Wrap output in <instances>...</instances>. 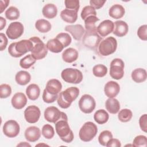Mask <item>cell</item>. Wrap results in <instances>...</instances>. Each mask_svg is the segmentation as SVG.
Returning <instances> with one entry per match:
<instances>
[{"mask_svg": "<svg viewBox=\"0 0 147 147\" xmlns=\"http://www.w3.org/2000/svg\"><path fill=\"white\" fill-rule=\"evenodd\" d=\"M56 133L61 140L66 143L71 142L74 138L73 131L68 123V118L65 113H61L60 119L55 123Z\"/></svg>", "mask_w": 147, "mask_h": 147, "instance_id": "cell-1", "label": "cell"}, {"mask_svg": "<svg viewBox=\"0 0 147 147\" xmlns=\"http://www.w3.org/2000/svg\"><path fill=\"white\" fill-rule=\"evenodd\" d=\"M79 95V89L76 87H71L60 92L57 99V104L62 109L68 108L72 102Z\"/></svg>", "mask_w": 147, "mask_h": 147, "instance_id": "cell-2", "label": "cell"}, {"mask_svg": "<svg viewBox=\"0 0 147 147\" xmlns=\"http://www.w3.org/2000/svg\"><path fill=\"white\" fill-rule=\"evenodd\" d=\"M32 42L31 54L36 60L44 59L48 53V49L46 45L38 37H32L29 38Z\"/></svg>", "mask_w": 147, "mask_h": 147, "instance_id": "cell-3", "label": "cell"}, {"mask_svg": "<svg viewBox=\"0 0 147 147\" xmlns=\"http://www.w3.org/2000/svg\"><path fill=\"white\" fill-rule=\"evenodd\" d=\"M98 128L96 125L92 122H86L80 128L79 132L80 139L84 142L91 141L96 135Z\"/></svg>", "mask_w": 147, "mask_h": 147, "instance_id": "cell-4", "label": "cell"}, {"mask_svg": "<svg viewBox=\"0 0 147 147\" xmlns=\"http://www.w3.org/2000/svg\"><path fill=\"white\" fill-rule=\"evenodd\" d=\"M117 48V40L114 37L110 36L100 41L98 45V51L100 55L106 56L114 53Z\"/></svg>", "mask_w": 147, "mask_h": 147, "instance_id": "cell-5", "label": "cell"}, {"mask_svg": "<svg viewBox=\"0 0 147 147\" xmlns=\"http://www.w3.org/2000/svg\"><path fill=\"white\" fill-rule=\"evenodd\" d=\"M63 80L68 83L79 84L83 78L82 72L76 68H67L63 69L61 73Z\"/></svg>", "mask_w": 147, "mask_h": 147, "instance_id": "cell-6", "label": "cell"}, {"mask_svg": "<svg viewBox=\"0 0 147 147\" xmlns=\"http://www.w3.org/2000/svg\"><path fill=\"white\" fill-rule=\"evenodd\" d=\"M124 62L121 59H113L110 63V75L115 80H119L124 75Z\"/></svg>", "mask_w": 147, "mask_h": 147, "instance_id": "cell-7", "label": "cell"}, {"mask_svg": "<svg viewBox=\"0 0 147 147\" xmlns=\"http://www.w3.org/2000/svg\"><path fill=\"white\" fill-rule=\"evenodd\" d=\"M96 103L94 98L89 94L82 96L79 100L80 110L85 114L91 113L95 108Z\"/></svg>", "mask_w": 147, "mask_h": 147, "instance_id": "cell-8", "label": "cell"}, {"mask_svg": "<svg viewBox=\"0 0 147 147\" xmlns=\"http://www.w3.org/2000/svg\"><path fill=\"white\" fill-rule=\"evenodd\" d=\"M24 33V26L20 22H11L7 29L6 33L7 36L11 40H15L22 36Z\"/></svg>", "mask_w": 147, "mask_h": 147, "instance_id": "cell-9", "label": "cell"}, {"mask_svg": "<svg viewBox=\"0 0 147 147\" xmlns=\"http://www.w3.org/2000/svg\"><path fill=\"white\" fill-rule=\"evenodd\" d=\"M20 131V125L14 120H9L3 126V132L4 134L9 138L16 137L19 134Z\"/></svg>", "mask_w": 147, "mask_h": 147, "instance_id": "cell-10", "label": "cell"}, {"mask_svg": "<svg viewBox=\"0 0 147 147\" xmlns=\"http://www.w3.org/2000/svg\"><path fill=\"white\" fill-rule=\"evenodd\" d=\"M40 115L41 111L40 109L35 105L28 106L24 111L25 119L29 123H36L38 121Z\"/></svg>", "mask_w": 147, "mask_h": 147, "instance_id": "cell-11", "label": "cell"}, {"mask_svg": "<svg viewBox=\"0 0 147 147\" xmlns=\"http://www.w3.org/2000/svg\"><path fill=\"white\" fill-rule=\"evenodd\" d=\"M102 38L98 34L97 31L86 32L83 37V44L87 47L92 49L97 48Z\"/></svg>", "mask_w": 147, "mask_h": 147, "instance_id": "cell-12", "label": "cell"}, {"mask_svg": "<svg viewBox=\"0 0 147 147\" xmlns=\"http://www.w3.org/2000/svg\"><path fill=\"white\" fill-rule=\"evenodd\" d=\"M61 113L56 107H48L44 111V118L48 122L55 123L60 119Z\"/></svg>", "mask_w": 147, "mask_h": 147, "instance_id": "cell-13", "label": "cell"}, {"mask_svg": "<svg viewBox=\"0 0 147 147\" xmlns=\"http://www.w3.org/2000/svg\"><path fill=\"white\" fill-rule=\"evenodd\" d=\"M114 28V22L109 20H106L101 22L96 27V30L101 37H106L113 32Z\"/></svg>", "mask_w": 147, "mask_h": 147, "instance_id": "cell-14", "label": "cell"}, {"mask_svg": "<svg viewBox=\"0 0 147 147\" xmlns=\"http://www.w3.org/2000/svg\"><path fill=\"white\" fill-rule=\"evenodd\" d=\"M65 30L71 33L74 38L78 41L82 39L83 34L85 33L84 28L80 24L67 25L65 28Z\"/></svg>", "mask_w": 147, "mask_h": 147, "instance_id": "cell-15", "label": "cell"}, {"mask_svg": "<svg viewBox=\"0 0 147 147\" xmlns=\"http://www.w3.org/2000/svg\"><path fill=\"white\" fill-rule=\"evenodd\" d=\"M120 86L117 82L109 81L106 83L104 88L105 94L108 98L115 97L119 92Z\"/></svg>", "mask_w": 147, "mask_h": 147, "instance_id": "cell-16", "label": "cell"}, {"mask_svg": "<svg viewBox=\"0 0 147 147\" xmlns=\"http://www.w3.org/2000/svg\"><path fill=\"white\" fill-rule=\"evenodd\" d=\"M11 102L14 108L21 109L26 105L27 98L24 93L17 92L12 97Z\"/></svg>", "mask_w": 147, "mask_h": 147, "instance_id": "cell-17", "label": "cell"}, {"mask_svg": "<svg viewBox=\"0 0 147 147\" xmlns=\"http://www.w3.org/2000/svg\"><path fill=\"white\" fill-rule=\"evenodd\" d=\"M41 137V131L37 126L28 127L25 131V137L29 142H36Z\"/></svg>", "mask_w": 147, "mask_h": 147, "instance_id": "cell-18", "label": "cell"}, {"mask_svg": "<svg viewBox=\"0 0 147 147\" xmlns=\"http://www.w3.org/2000/svg\"><path fill=\"white\" fill-rule=\"evenodd\" d=\"M45 89L52 95H58L62 89V84L59 80L52 79L48 81Z\"/></svg>", "mask_w": 147, "mask_h": 147, "instance_id": "cell-19", "label": "cell"}, {"mask_svg": "<svg viewBox=\"0 0 147 147\" xmlns=\"http://www.w3.org/2000/svg\"><path fill=\"white\" fill-rule=\"evenodd\" d=\"M114 24V28L113 33L114 35L118 37H123L125 36L129 30V27L127 23L123 21H117Z\"/></svg>", "mask_w": 147, "mask_h": 147, "instance_id": "cell-20", "label": "cell"}, {"mask_svg": "<svg viewBox=\"0 0 147 147\" xmlns=\"http://www.w3.org/2000/svg\"><path fill=\"white\" fill-rule=\"evenodd\" d=\"M32 42L29 40H22L16 44V50L21 56L28 52H30L32 48Z\"/></svg>", "mask_w": 147, "mask_h": 147, "instance_id": "cell-21", "label": "cell"}, {"mask_svg": "<svg viewBox=\"0 0 147 147\" xmlns=\"http://www.w3.org/2000/svg\"><path fill=\"white\" fill-rule=\"evenodd\" d=\"M61 18L65 22L72 24L76 22L78 18V12L75 10L65 9L60 13Z\"/></svg>", "mask_w": 147, "mask_h": 147, "instance_id": "cell-22", "label": "cell"}, {"mask_svg": "<svg viewBox=\"0 0 147 147\" xmlns=\"http://www.w3.org/2000/svg\"><path fill=\"white\" fill-rule=\"evenodd\" d=\"M79 56L78 51L72 48H69L64 50L62 53L63 60L68 63H71L76 61Z\"/></svg>", "mask_w": 147, "mask_h": 147, "instance_id": "cell-23", "label": "cell"}, {"mask_svg": "<svg viewBox=\"0 0 147 147\" xmlns=\"http://www.w3.org/2000/svg\"><path fill=\"white\" fill-rule=\"evenodd\" d=\"M125 13L124 7L119 4L113 5L109 10V16L114 19H119L123 17Z\"/></svg>", "mask_w": 147, "mask_h": 147, "instance_id": "cell-24", "label": "cell"}, {"mask_svg": "<svg viewBox=\"0 0 147 147\" xmlns=\"http://www.w3.org/2000/svg\"><path fill=\"white\" fill-rule=\"evenodd\" d=\"M106 110L111 114H117L120 109V104L119 101L114 98L107 99L105 103Z\"/></svg>", "mask_w": 147, "mask_h": 147, "instance_id": "cell-25", "label": "cell"}, {"mask_svg": "<svg viewBox=\"0 0 147 147\" xmlns=\"http://www.w3.org/2000/svg\"><path fill=\"white\" fill-rule=\"evenodd\" d=\"M42 13L44 17L48 19L55 18L57 14V9L55 5L53 3H48L45 5L42 10Z\"/></svg>", "mask_w": 147, "mask_h": 147, "instance_id": "cell-26", "label": "cell"}, {"mask_svg": "<svg viewBox=\"0 0 147 147\" xmlns=\"http://www.w3.org/2000/svg\"><path fill=\"white\" fill-rule=\"evenodd\" d=\"M131 78L136 83L144 82L147 78L146 71L145 69L138 68L133 70L131 72Z\"/></svg>", "mask_w": 147, "mask_h": 147, "instance_id": "cell-27", "label": "cell"}, {"mask_svg": "<svg viewBox=\"0 0 147 147\" xmlns=\"http://www.w3.org/2000/svg\"><path fill=\"white\" fill-rule=\"evenodd\" d=\"M26 94L29 99L35 100L38 99L40 96V87L36 84H30L26 87Z\"/></svg>", "mask_w": 147, "mask_h": 147, "instance_id": "cell-28", "label": "cell"}, {"mask_svg": "<svg viewBox=\"0 0 147 147\" xmlns=\"http://www.w3.org/2000/svg\"><path fill=\"white\" fill-rule=\"evenodd\" d=\"M46 46L48 50L53 53L61 52L64 48L63 44L56 38L49 40Z\"/></svg>", "mask_w": 147, "mask_h": 147, "instance_id": "cell-29", "label": "cell"}, {"mask_svg": "<svg viewBox=\"0 0 147 147\" xmlns=\"http://www.w3.org/2000/svg\"><path fill=\"white\" fill-rule=\"evenodd\" d=\"M15 79L18 84L25 86L30 81L31 76L27 71H20L16 74Z\"/></svg>", "mask_w": 147, "mask_h": 147, "instance_id": "cell-30", "label": "cell"}, {"mask_svg": "<svg viewBox=\"0 0 147 147\" xmlns=\"http://www.w3.org/2000/svg\"><path fill=\"white\" fill-rule=\"evenodd\" d=\"M109 118V114L106 110L103 109H100L97 110L94 115V119L95 121L100 125L106 123L108 121Z\"/></svg>", "mask_w": 147, "mask_h": 147, "instance_id": "cell-31", "label": "cell"}, {"mask_svg": "<svg viewBox=\"0 0 147 147\" xmlns=\"http://www.w3.org/2000/svg\"><path fill=\"white\" fill-rule=\"evenodd\" d=\"M35 27L40 32L45 33L51 30L52 26L48 21L44 19H40L36 21Z\"/></svg>", "mask_w": 147, "mask_h": 147, "instance_id": "cell-32", "label": "cell"}, {"mask_svg": "<svg viewBox=\"0 0 147 147\" xmlns=\"http://www.w3.org/2000/svg\"><path fill=\"white\" fill-rule=\"evenodd\" d=\"M99 20V19L96 16H91L88 17L84 20L86 32L97 31L95 23Z\"/></svg>", "mask_w": 147, "mask_h": 147, "instance_id": "cell-33", "label": "cell"}, {"mask_svg": "<svg viewBox=\"0 0 147 147\" xmlns=\"http://www.w3.org/2000/svg\"><path fill=\"white\" fill-rule=\"evenodd\" d=\"M36 61V59L33 56L32 54H29L20 61V65L24 69H28L32 66Z\"/></svg>", "mask_w": 147, "mask_h": 147, "instance_id": "cell-34", "label": "cell"}, {"mask_svg": "<svg viewBox=\"0 0 147 147\" xmlns=\"http://www.w3.org/2000/svg\"><path fill=\"white\" fill-rule=\"evenodd\" d=\"M5 14L6 18L11 21L16 20L20 17V11L17 7L14 6L9 7L6 10Z\"/></svg>", "mask_w": 147, "mask_h": 147, "instance_id": "cell-35", "label": "cell"}, {"mask_svg": "<svg viewBox=\"0 0 147 147\" xmlns=\"http://www.w3.org/2000/svg\"><path fill=\"white\" fill-rule=\"evenodd\" d=\"M92 73L98 78H102L107 73V68L103 64H97L92 68Z\"/></svg>", "mask_w": 147, "mask_h": 147, "instance_id": "cell-36", "label": "cell"}, {"mask_svg": "<svg viewBox=\"0 0 147 147\" xmlns=\"http://www.w3.org/2000/svg\"><path fill=\"white\" fill-rule=\"evenodd\" d=\"M133 117L132 111L130 109H124L119 111L118 117L120 121L122 122H127L130 121Z\"/></svg>", "mask_w": 147, "mask_h": 147, "instance_id": "cell-37", "label": "cell"}, {"mask_svg": "<svg viewBox=\"0 0 147 147\" xmlns=\"http://www.w3.org/2000/svg\"><path fill=\"white\" fill-rule=\"evenodd\" d=\"M111 138H113V134L111 131L109 130H104L100 133L98 137V141L101 145L106 146Z\"/></svg>", "mask_w": 147, "mask_h": 147, "instance_id": "cell-38", "label": "cell"}, {"mask_svg": "<svg viewBox=\"0 0 147 147\" xmlns=\"http://www.w3.org/2000/svg\"><path fill=\"white\" fill-rule=\"evenodd\" d=\"M55 38L63 44L64 48L68 47L72 41L71 37L67 33H59Z\"/></svg>", "mask_w": 147, "mask_h": 147, "instance_id": "cell-39", "label": "cell"}, {"mask_svg": "<svg viewBox=\"0 0 147 147\" xmlns=\"http://www.w3.org/2000/svg\"><path fill=\"white\" fill-rule=\"evenodd\" d=\"M41 133L46 139H51L55 135V130L52 126L49 124H45L42 126Z\"/></svg>", "mask_w": 147, "mask_h": 147, "instance_id": "cell-40", "label": "cell"}, {"mask_svg": "<svg viewBox=\"0 0 147 147\" xmlns=\"http://www.w3.org/2000/svg\"><path fill=\"white\" fill-rule=\"evenodd\" d=\"M81 17L82 20H85L88 17L91 16H96V12L95 9H94L92 6L90 5L86 6L84 7L81 11Z\"/></svg>", "mask_w": 147, "mask_h": 147, "instance_id": "cell-41", "label": "cell"}, {"mask_svg": "<svg viewBox=\"0 0 147 147\" xmlns=\"http://www.w3.org/2000/svg\"><path fill=\"white\" fill-rule=\"evenodd\" d=\"M146 137L143 135H139L136 136L133 142V146L135 147H146Z\"/></svg>", "mask_w": 147, "mask_h": 147, "instance_id": "cell-42", "label": "cell"}, {"mask_svg": "<svg viewBox=\"0 0 147 147\" xmlns=\"http://www.w3.org/2000/svg\"><path fill=\"white\" fill-rule=\"evenodd\" d=\"M11 94L10 86L7 84H2L0 85V97L1 98H8Z\"/></svg>", "mask_w": 147, "mask_h": 147, "instance_id": "cell-43", "label": "cell"}, {"mask_svg": "<svg viewBox=\"0 0 147 147\" xmlns=\"http://www.w3.org/2000/svg\"><path fill=\"white\" fill-rule=\"evenodd\" d=\"M65 6L66 9L75 10L78 12L80 5L79 1L78 0H65L64 1Z\"/></svg>", "mask_w": 147, "mask_h": 147, "instance_id": "cell-44", "label": "cell"}, {"mask_svg": "<svg viewBox=\"0 0 147 147\" xmlns=\"http://www.w3.org/2000/svg\"><path fill=\"white\" fill-rule=\"evenodd\" d=\"M58 98V95H52L48 93L45 89H44L42 94V99L44 102L47 103L54 102Z\"/></svg>", "mask_w": 147, "mask_h": 147, "instance_id": "cell-45", "label": "cell"}, {"mask_svg": "<svg viewBox=\"0 0 147 147\" xmlns=\"http://www.w3.org/2000/svg\"><path fill=\"white\" fill-rule=\"evenodd\" d=\"M138 37L142 40H147V25H141L137 30Z\"/></svg>", "mask_w": 147, "mask_h": 147, "instance_id": "cell-46", "label": "cell"}, {"mask_svg": "<svg viewBox=\"0 0 147 147\" xmlns=\"http://www.w3.org/2000/svg\"><path fill=\"white\" fill-rule=\"evenodd\" d=\"M140 126L142 131L146 132L147 130V115L146 114L141 116L139 119Z\"/></svg>", "mask_w": 147, "mask_h": 147, "instance_id": "cell-47", "label": "cell"}, {"mask_svg": "<svg viewBox=\"0 0 147 147\" xmlns=\"http://www.w3.org/2000/svg\"><path fill=\"white\" fill-rule=\"evenodd\" d=\"M16 42H13V43H11L9 45V48H8V52L10 55V56H11L12 57H20L22 56L16 51Z\"/></svg>", "mask_w": 147, "mask_h": 147, "instance_id": "cell-48", "label": "cell"}, {"mask_svg": "<svg viewBox=\"0 0 147 147\" xmlns=\"http://www.w3.org/2000/svg\"><path fill=\"white\" fill-rule=\"evenodd\" d=\"M106 1L102 0H91L90 1V6H92L94 9H99L101 8L105 4Z\"/></svg>", "mask_w": 147, "mask_h": 147, "instance_id": "cell-49", "label": "cell"}, {"mask_svg": "<svg viewBox=\"0 0 147 147\" xmlns=\"http://www.w3.org/2000/svg\"><path fill=\"white\" fill-rule=\"evenodd\" d=\"M0 38H1V45H0L1 48H0V49L1 51H2L4 49H5V48L7 45L8 40H7V38L6 37L5 34L3 33H0Z\"/></svg>", "mask_w": 147, "mask_h": 147, "instance_id": "cell-50", "label": "cell"}, {"mask_svg": "<svg viewBox=\"0 0 147 147\" xmlns=\"http://www.w3.org/2000/svg\"><path fill=\"white\" fill-rule=\"evenodd\" d=\"M107 147H120L121 146V144L119 140L116 138H111L106 144Z\"/></svg>", "mask_w": 147, "mask_h": 147, "instance_id": "cell-51", "label": "cell"}, {"mask_svg": "<svg viewBox=\"0 0 147 147\" xmlns=\"http://www.w3.org/2000/svg\"><path fill=\"white\" fill-rule=\"evenodd\" d=\"M10 1L9 0H5V1H1V5H0V7H1V13H2L4 10L6 8V7L8 6Z\"/></svg>", "mask_w": 147, "mask_h": 147, "instance_id": "cell-52", "label": "cell"}, {"mask_svg": "<svg viewBox=\"0 0 147 147\" xmlns=\"http://www.w3.org/2000/svg\"><path fill=\"white\" fill-rule=\"evenodd\" d=\"M6 24V20L3 18L2 17H0V30H2Z\"/></svg>", "mask_w": 147, "mask_h": 147, "instance_id": "cell-53", "label": "cell"}, {"mask_svg": "<svg viewBox=\"0 0 147 147\" xmlns=\"http://www.w3.org/2000/svg\"><path fill=\"white\" fill-rule=\"evenodd\" d=\"M17 146H31V145L26 142H22L20 144H18Z\"/></svg>", "mask_w": 147, "mask_h": 147, "instance_id": "cell-54", "label": "cell"}]
</instances>
